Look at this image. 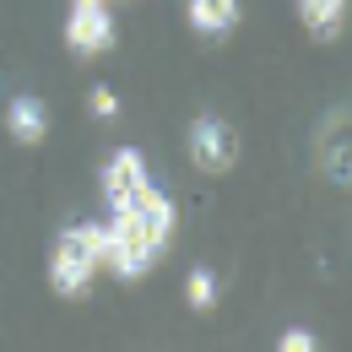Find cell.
<instances>
[{
	"label": "cell",
	"mask_w": 352,
	"mask_h": 352,
	"mask_svg": "<svg viewBox=\"0 0 352 352\" xmlns=\"http://www.w3.org/2000/svg\"><path fill=\"white\" fill-rule=\"evenodd\" d=\"M6 131H11V141H22V146H38L49 135V109L38 92H16L11 103H6Z\"/></svg>",
	"instance_id": "8992f818"
},
{
	"label": "cell",
	"mask_w": 352,
	"mask_h": 352,
	"mask_svg": "<svg viewBox=\"0 0 352 352\" xmlns=\"http://www.w3.org/2000/svg\"><path fill=\"white\" fill-rule=\"evenodd\" d=\"M244 16V0H184V22L195 38H228Z\"/></svg>",
	"instance_id": "5b68a950"
},
{
	"label": "cell",
	"mask_w": 352,
	"mask_h": 352,
	"mask_svg": "<svg viewBox=\"0 0 352 352\" xmlns=\"http://www.w3.org/2000/svg\"><path fill=\"white\" fill-rule=\"evenodd\" d=\"M120 44V28H114V11L109 6H71L65 16V49L82 54V60H98Z\"/></svg>",
	"instance_id": "277c9868"
},
{
	"label": "cell",
	"mask_w": 352,
	"mask_h": 352,
	"mask_svg": "<svg viewBox=\"0 0 352 352\" xmlns=\"http://www.w3.org/2000/svg\"><path fill=\"white\" fill-rule=\"evenodd\" d=\"M184 146H190V163H195L201 174H228V168L239 163V131H233L222 114H201V120H190Z\"/></svg>",
	"instance_id": "3957f363"
},
{
	"label": "cell",
	"mask_w": 352,
	"mask_h": 352,
	"mask_svg": "<svg viewBox=\"0 0 352 352\" xmlns=\"http://www.w3.org/2000/svg\"><path fill=\"white\" fill-rule=\"evenodd\" d=\"M276 352H320V336H314L309 325H287V331L276 336Z\"/></svg>",
	"instance_id": "30bf717a"
},
{
	"label": "cell",
	"mask_w": 352,
	"mask_h": 352,
	"mask_svg": "<svg viewBox=\"0 0 352 352\" xmlns=\"http://www.w3.org/2000/svg\"><path fill=\"white\" fill-rule=\"evenodd\" d=\"M293 6L314 44H336L347 33V0H293Z\"/></svg>",
	"instance_id": "52a82bcc"
},
{
	"label": "cell",
	"mask_w": 352,
	"mask_h": 352,
	"mask_svg": "<svg viewBox=\"0 0 352 352\" xmlns=\"http://www.w3.org/2000/svg\"><path fill=\"white\" fill-rule=\"evenodd\" d=\"M98 184H103V206L109 212H131L157 179H152V163H146L141 146H114L103 157V168H98Z\"/></svg>",
	"instance_id": "7a4b0ae2"
},
{
	"label": "cell",
	"mask_w": 352,
	"mask_h": 352,
	"mask_svg": "<svg viewBox=\"0 0 352 352\" xmlns=\"http://www.w3.org/2000/svg\"><path fill=\"white\" fill-rule=\"evenodd\" d=\"M184 304L195 309V314H212V309H217V271H212V265H190V276H184Z\"/></svg>",
	"instance_id": "9c48e42d"
},
{
	"label": "cell",
	"mask_w": 352,
	"mask_h": 352,
	"mask_svg": "<svg viewBox=\"0 0 352 352\" xmlns=\"http://www.w3.org/2000/svg\"><path fill=\"white\" fill-rule=\"evenodd\" d=\"M135 212H141V222H146V233H152V244L168 255V244H174V228H179V206H174V195L168 190H146L141 201H135Z\"/></svg>",
	"instance_id": "ba28073f"
},
{
	"label": "cell",
	"mask_w": 352,
	"mask_h": 352,
	"mask_svg": "<svg viewBox=\"0 0 352 352\" xmlns=\"http://www.w3.org/2000/svg\"><path fill=\"white\" fill-rule=\"evenodd\" d=\"M87 103H92V114H98V120H120V92H114V87H103V82H98V87L87 92Z\"/></svg>",
	"instance_id": "8fae6325"
},
{
	"label": "cell",
	"mask_w": 352,
	"mask_h": 352,
	"mask_svg": "<svg viewBox=\"0 0 352 352\" xmlns=\"http://www.w3.org/2000/svg\"><path fill=\"white\" fill-rule=\"evenodd\" d=\"M103 276V222H71L49 250V293L76 304Z\"/></svg>",
	"instance_id": "6da1fadb"
}]
</instances>
